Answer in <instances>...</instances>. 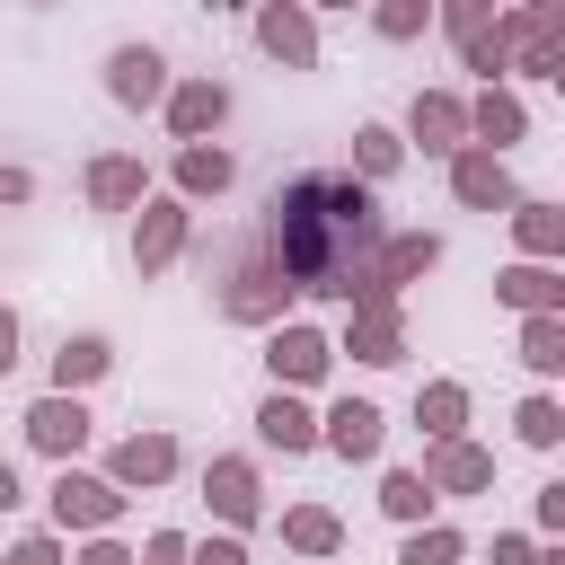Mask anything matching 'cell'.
I'll list each match as a JSON object with an SVG mask.
<instances>
[{
	"mask_svg": "<svg viewBox=\"0 0 565 565\" xmlns=\"http://www.w3.org/2000/svg\"><path fill=\"white\" fill-rule=\"evenodd\" d=\"M380 238H388V221H380L371 185H362L353 168H309V177H291V185L265 203L256 256H274V274H282L291 291L353 300L362 274H371V256H380Z\"/></svg>",
	"mask_w": 565,
	"mask_h": 565,
	"instance_id": "1",
	"label": "cell"
},
{
	"mask_svg": "<svg viewBox=\"0 0 565 565\" xmlns=\"http://www.w3.org/2000/svg\"><path fill=\"white\" fill-rule=\"evenodd\" d=\"M335 353H353L362 371L406 362V309H397V291H362V300H344V335H335Z\"/></svg>",
	"mask_w": 565,
	"mask_h": 565,
	"instance_id": "2",
	"label": "cell"
},
{
	"mask_svg": "<svg viewBox=\"0 0 565 565\" xmlns=\"http://www.w3.org/2000/svg\"><path fill=\"white\" fill-rule=\"evenodd\" d=\"M44 503H53V530H62V539H71V530L88 539V530H115L132 494H124L115 477H88V468H71V459H62V468H53V486H44Z\"/></svg>",
	"mask_w": 565,
	"mask_h": 565,
	"instance_id": "3",
	"label": "cell"
},
{
	"mask_svg": "<svg viewBox=\"0 0 565 565\" xmlns=\"http://www.w3.org/2000/svg\"><path fill=\"white\" fill-rule=\"evenodd\" d=\"M132 212H141V221H132V274L150 282V274H168V265L185 256V238H194V203H185V194H141Z\"/></svg>",
	"mask_w": 565,
	"mask_h": 565,
	"instance_id": "4",
	"label": "cell"
},
{
	"mask_svg": "<svg viewBox=\"0 0 565 565\" xmlns=\"http://www.w3.org/2000/svg\"><path fill=\"white\" fill-rule=\"evenodd\" d=\"M265 371H274V388H318L335 371V335L309 327V318H274L265 327Z\"/></svg>",
	"mask_w": 565,
	"mask_h": 565,
	"instance_id": "5",
	"label": "cell"
},
{
	"mask_svg": "<svg viewBox=\"0 0 565 565\" xmlns=\"http://www.w3.org/2000/svg\"><path fill=\"white\" fill-rule=\"evenodd\" d=\"M291 282L274 274V256H238L230 265V282H221V318L230 327H274V318H291Z\"/></svg>",
	"mask_w": 565,
	"mask_h": 565,
	"instance_id": "6",
	"label": "cell"
},
{
	"mask_svg": "<svg viewBox=\"0 0 565 565\" xmlns=\"http://www.w3.org/2000/svg\"><path fill=\"white\" fill-rule=\"evenodd\" d=\"M88 433H97V424H88V397H79V388H44V397L26 406V450H35V459H53V468H62V459H79V450H88Z\"/></svg>",
	"mask_w": 565,
	"mask_h": 565,
	"instance_id": "7",
	"label": "cell"
},
{
	"mask_svg": "<svg viewBox=\"0 0 565 565\" xmlns=\"http://www.w3.org/2000/svg\"><path fill=\"white\" fill-rule=\"evenodd\" d=\"M203 503H212L221 530H256V521H265V477H256V459H238V450L203 459Z\"/></svg>",
	"mask_w": 565,
	"mask_h": 565,
	"instance_id": "8",
	"label": "cell"
},
{
	"mask_svg": "<svg viewBox=\"0 0 565 565\" xmlns=\"http://www.w3.org/2000/svg\"><path fill=\"white\" fill-rule=\"evenodd\" d=\"M177 433H159V424H141V433H124L115 450H106V477L124 486V494H150V486H168L177 477Z\"/></svg>",
	"mask_w": 565,
	"mask_h": 565,
	"instance_id": "9",
	"label": "cell"
},
{
	"mask_svg": "<svg viewBox=\"0 0 565 565\" xmlns=\"http://www.w3.org/2000/svg\"><path fill=\"white\" fill-rule=\"evenodd\" d=\"M256 44H265L282 71H318V9H309V0H265V9H256Z\"/></svg>",
	"mask_w": 565,
	"mask_h": 565,
	"instance_id": "10",
	"label": "cell"
},
{
	"mask_svg": "<svg viewBox=\"0 0 565 565\" xmlns=\"http://www.w3.org/2000/svg\"><path fill=\"white\" fill-rule=\"evenodd\" d=\"M106 97H115L124 115H150V106L168 97V53H159V44H115V53H106Z\"/></svg>",
	"mask_w": 565,
	"mask_h": 565,
	"instance_id": "11",
	"label": "cell"
},
{
	"mask_svg": "<svg viewBox=\"0 0 565 565\" xmlns=\"http://www.w3.org/2000/svg\"><path fill=\"white\" fill-rule=\"evenodd\" d=\"M159 115H168V132H177V141H212V132L230 124V88H221L212 71H194V79H168Z\"/></svg>",
	"mask_w": 565,
	"mask_h": 565,
	"instance_id": "12",
	"label": "cell"
},
{
	"mask_svg": "<svg viewBox=\"0 0 565 565\" xmlns=\"http://www.w3.org/2000/svg\"><path fill=\"white\" fill-rule=\"evenodd\" d=\"M450 194H459L468 212H503L521 185H512V159H503V150H486V141H459V150H450Z\"/></svg>",
	"mask_w": 565,
	"mask_h": 565,
	"instance_id": "13",
	"label": "cell"
},
{
	"mask_svg": "<svg viewBox=\"0 0 565 565\" xmlns=\"http://www.w3.org/2000/svg\"><path fill=\"white\" fill-rule=\"evenodd\" d=\"M380 441H388V415H380L371 397H335V406L318 415V450H335L344 468H362V459H380Z\"/></svg>",
	"mask_w": 565,
	"mask_h": 565,
	"instance_id": "14",
	"label": "cell"
},
{
	"mask_svg": "<svg viewBox=\"0 0 565 565\" xmlns=\"http://www.w3.org/2000/svg\"><path fill=\"white\" fill-rule=\"evenodd\" d=\"M424 486L433 494H494V450L450 433V441H424Z\"/></svg>",
	"mask_w": 565,
	"mask_h": 565,
	"instance_id": "15",
	"label": "cell"
},
{
	"mask_svg": "<svg viewBox=\"0 0 565 565\" xmlns=\"http://www.w3.org/2000/svg\"><path fill=\"white\" fill-rule=\"evenodd\" d=\"M441 265V238L433 230H388L380 238V256H371V274H362V291H406V282H424ZM353 291V300H362Z\"/></svg>",
	"mask_w": 565,
	"mask_h": 565,
	"instance_id": "16",
	"label": "cell"
},
{
	"mask_svg": "<svg viewBox=\"0 0 565 565\" xmlns=\"http://www.w3.org/2000/svg\"><path fill=\"white\" fill-rule=\"evenodd\" d=\"M406 141H415L424 159H450V150L468 141V97H450V88H415V106H406Z\"/></svg>",
	"mask_w": 565,
	"mask_h": 565,
	"instance_id": "17",
	"label": "cell"
},
{
	"mask_svg": "<svg viewBox=\"0 0 565 565\" xmlns=\"http://www.w3.org/2000/svg\"><path fill=\"white\" fill-rule=\"evenodd\" d=\"M79 194H88L97 212H132V203L150 194V168H141L132 150H97V159L79 168Z\"/></svg>",
	"mask_w": 565,
	"mask_h": 565,
	"instance_id": "18",
	"label": "cell"
},
{
	"mask_svg": "<svg viewBox=\"0 0 565 565\" xmlns=\"http://www.w3.org/2000/svg\"><path fill=\"white\" fill-rule=\"evenodd\" d=\"M256 441L282 450V459L318 450V415H309V397H300V388H265V406H256Z\"/></svg>",
	"mask_w": 565,
	"mask_h": 565,
	"instance_id": "19",
	"label": "cell"
},
{
	"mask_svg": "<svg viewBox=\"0 0 565 565\" xmlns=\"http://www.w3.org/2000/svg\"><path fill=\"white\" fill-rule=\"evenodd\" d=\"M512 18V71L521 79H565V26L530 18V9H503Z\"/></svg>",
	"mask_w": 565,
	"mask_h": 565,
	"instance_id": "20",
	"label": "cell"
},
{
	"mask_svg": "<svg viewBox=\"0 0 565 565\" xmlns=\"http://www.w3.org/2000/svg\"><path fill=\"white\" fill-rule=\"evenodd\" d=\"M521 132H530V106H521L503 79H486V88L468 97V141H486V150H512Z\"/></svg>",
	"mask_w": 565,
	"mask_h": 565,
	"instance_id": "21",
	"label": "cell"
},
{
	"mask_svg": "<svg viewBox=\"0 0 565 565\" xmlns=\"http://www.w3.org/2000/svg\"><path fill=\"white\" fill-rule=\"evenodd\" d=\"M238 185V159L221 150V141H177V194L185 203H212V194H230Z\"/></svg>",
	"mask_w": 565,
	"mask_h": 565,
	"instance_id": "22",
	"label": "cell"
},
{
	"mask_svg": "<svg viewBox=\"0 0 565 565\" xmlns=\"http://www.w3.org/2000/svg\"><path fill=\"white\" fill-rule=\"evenodd\" d=\"M503 221H512V247H521V256H539V265H556V256H565V212H556V203L512 194V203H503Z\"/></svg>",
	"mask_w": 565,
	"mask_h": 565,
	"instance_id": "23",
	"label": "cell"
},
{
	"mask_svg": "<svg viewBox=\"0 0 565 565\" xmlns=\"http://www.w3.org/2000/svg\"><path fill=\"white\" fill-rule=\"evenodd\" d=\"M494 300H503V309H521V318H530V309H565V274H556V265H539V256H521V265H503V274H494Z\"/></svg>",
	"mask_w": 565,
	"mask_h": 565,
	"instance_id": "24",
	"label": "cell"
},
{
	"mask_svg": "<svg viewBox=\"0 0 565 565\" xmlns=\"http://www.w3.org/2000/svg\"><path fill=\"white\" fill-rule=\"evenodd\" d=\"M115 371V344L106 335H62L53 344V388H97Z\"/></svg>",
	"mask_w": 565,
	"mask_h": 565,
	"instance_id": "25",
	"label": "cell"
},
{
	"mask_svg": "<svg viewBox=\"0 0 565 565\" xmlns=\"http://www.w3.org/2000/svg\"><path fill=\"white\" fill-rule=\"evenodd\" d=\"M459 62L477 71V88H486V79H512V18L494 9L477 35H459Z\"/></svg>",
	"mask_w": 565,
	"mask_h": 565,
	"instance_id": "26",
	"label": "cell"
},
{
	"mask_svg": "<svg viewBox=\"0 0 565 565\" xmlns=\"http://www.w3.org/2000/svg\"><path fill=\"white\" fill-rule=\"evenodd\" d=\"M415 424H424V441L468 433V388H459V380H424V388H415Z\"/></svg>",
	"mask_w": 565,
	"mask_h": 565,
	"instance_id": "27",
	"label": "cell"
},
{
	"mask_svg": "<svg viewBox=\"0 0 565 565\" xmlns=\"http://www.w3.org/2000/svg\"><path fill=\"white\" fill-rule=\"evenodd\" d=\"M380 512H388L397 530H415V521H433V512H441V494L424 486V468H388V477H380Z\"/></svg>",
	"mask_w": 565,
	"mask_h": 565,
	"instance_id": "28",
	"label": "cell"
},
{
	"mask_svg": "<svg viewBox=\"0 0 565 565\" xmlns=\"http://www.w3.org/2000/svg\"><path fill=\"white\" fill-rule=\"evenodd\" d=\"M282 547H291V556H335V547H344V521H335L327 503H291V512H282Z\"/></svg>",
	"mask_w": 565,
	"mask_h": 565,
	"instance_id": "29",
	"label": "cell"
},
{
	"mask_svg": "<svg viewBox=\"0 0 565 565\" xmlns=\"http://www.w3.org/2000/svg\"><path fill=\"white\" fill-rule=\"evenodd\" d=\"M397 168H406V132H388V124H353V177L380 185V177H397Z\"/></svg>",
	"mask_w": 565,
	"mask_h": 565,
	"instance_id": "30",
	"label": "cell"
},
{
	"mask_svg": "<svg viewBox=\"0 0 565 565\" xmlns=\"http://www.w3.org/2000/svg\"><path fill=\"white\" fill-rule=\"evenodd\" d=\"M521 362H530L539 380L565 371V309H530V318H521Z\"/></svg>",
	"mask_w": 565,
	"mask_h": 565,
	"instance_id": "31",
	"label": "cell"
},
{
	"mask_svg": "<svg viewBox=\"0 0 565 565\" xmlns=\"http://www.w3.org/2000/svg\"><path fill=\"white\" fill-rule=\"evenodd\" d=\"M468 556V539L450 530V521H415L406 539H397V565H459Z\"/></svg>",
	"mask_w": 565,
	"mask_h": 565,
	"instance_id": "32",
	"label": "cell"
},
{
	"mask_svg": "<svg viewBox=\"0 0 565 565\" xmlns=\"http://www.w3.org/2000/svg\"><path fill=\"white\" fill-rule=\"evenodd\" d=\"M362 9H371V35L380 44H415L433 26V0H362Z\"/></svg>",
	"mask_w": 565,
	"mask_h": 565,
	"instance_id": "33",
	"label": "cell"
},
{
	"mask_svg": "<svg viewBox=\"0 0 565 565\" xmlns=\"http://www.w3.org/2000/svg\"><path fill=\"white\" fill-rule=\"evenodd\" d=\"M512 433H521L530 450H556V441H565V406H556V397L539 388V397H521V415H512Z\"/></svg>",
	"mask_w": 565,
	"mask_h": 565,
	"instance_id": "34",
	"label": "cell"
},
{
	"mask_svg": "<svg viewBox=\"0 0 565 565\" xmlns=\"http://www.w3.org/2000/svg\"><path fill=\"white\" fill-rule=\"evenodd\" d=\"M494 9H503V0H433V26H441V35L459 44V35H477V26L494 18Z\"/></svg>",
	"mask_w": 565,
	"mask_h": 565,
	"instance_id": "35",
	"label": "cell"
},
{
	"mask_svg": "<svg viewBox=\"0 0 565 565\" xmlns=\"http://www.w3.org/2000/svg\"><path fill=\"white\" fill-rule=\"evenodd\" d=\"M0 565H71V547H62V530H26L18 547H0Z\"/></svg>",
	"mask_w": 565,
	"mask_h": 565,
	"instance_id": "36",
	"label": "cell"
},
{
	"mask_svg": "<svg viewBox=\"0 0 565 565\" xmlns=\"http://www.w3.org/2000/svg\"><path fill=\"white\" fill-rule=\"evenodd\" d=\"M185 547H194L185 530H150V539L132 547V565H185Z\"/></svg>",
	"mask_w": 565,
	"mask_h": 565,
	"instance_id": "37",
	"label": "cell"
},
{
	"mask_svg": "<svg viewBox=\"0 0 565 565\" xmlns=\"http://www.w3.org/2000/svg\"><path fill=\"white\" fill-rule=\"evenodd\" d=\"M185 565H247V547H238V530H212V539L185 547Z\"/></svg>",
	"mask_w": 565,
	"mask_h": 565,
	"instance_id": "38",
	"label": "cell"
},
{
	"mask_svg": "<svg viewBox=\"0 0 565 565\" xmlns=\"http://www.w3.org/2000/svg\"><path fill=\"white\" fill-rule=\"evenodd\" d=\"M530 512H539V539H556V530H565V477H547Z\"/></svg>",
	"mask_w": 565,
	"mask_h": 565,
	"instance_id": "39",
	"label": "cell"
},
{
	"mask_svg": "<svg viewBox=\"0 0 565 565\" xmlns=\"http://www.w3.org/2000/svg\"><path fill=\"white\" fill-rule=\"evenodd\" d=\"M71 565H132V547H124L115 530H88V547H79Z\"/></svg>",
	"mask_w": 565,
	"mask_h": 565,
	"instance_id": "40",
	"label": "cell"
},
{
	"mask_svg": "<svg viewBox=\"0 0 565 565\" xmlns=\"http://www.w3.org/2000/svg\"><path fill=\"white\" fill-rule=\"evenodd\" d=\"M0 203H35V177H26V168H9V159H0Z\"/></svg>",
	"mask_w": 565,
	"mask_h": 565,
	"instance_id": "41",
	"label": "cell"
},
{
	"mask_svg": "<svg viewBox=\"0 0 565 565\" xmlns=\"http://www.w3.org/2000/svg\"><path fill=\"white\" fill-rule=\"evenodd\" d=\"M9 371H18V309L0 300V380H9Z\"/></svg>",
	"mask_w": 565,
	"mask_h": 565,
	"instance_id": "42",
	"label": "cell"
},
{
	"mask_svg": "<svg viewBox=\"0 0 565 565\" xmlns=\"http://www.w3.org/2000/svg\"><path fill=\"white\" fill-rule=\"evenodd\" d=\"M530 18H547V26H565V0H521Z\"/></svg>",
	"mask_w": 565,
	"mask_h": 565,
	"instance_id": "43",
	"label": "cell"
},
{
	"mask_svg": "<svg viewBox=\"0 0 565 565\" xmlns=\"http://www.w3.org/2000/svg\"><path fill=\"white\" fill-rule=\"evenodd\" d=\"M9 503H18V468L0 459V512H9Z\"/></svg>",
	"mask_w": 565,
	"mask_h": 565,
	"instance_id": "44",
	"label": "cell"
},
{
	"mask_svg": "<svg viewBox=\"0 0 565 565\" xmlns=\"http://www.w3.org/2000/svg\"><path fill=\"white\" fill-rule=\"evenodd\" d=\"M309 9H362V0H309Z\"/></svg>",
	"mask_w": 565,
	"mask_h": 565,
	"instance_id": "45",
	"label": "cell"
},
{
	"mask_svg": "<svg viewBox=\"0 0 565 565\" xmlns=\"http://www.w3.org/2000/svg\"><path fill=\"white\" fill-rule=\"evenodd\" d=\"M35 9H53V0H35Z\"/></svg>",
	"mask_w": 565,
	"mask_h": 565,
	"instance_id": "46",
	"label": "cell"
}]
</instances>
